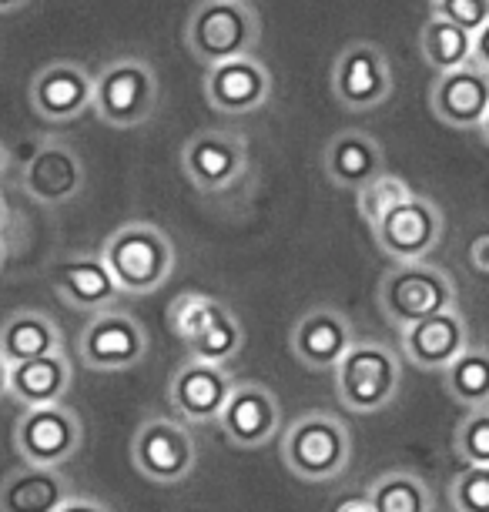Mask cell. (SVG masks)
Returning <instances> with one entry per match:
<instances>
[{"mask_svg":"<svg viewBox=\"0 0 489 512\" xmlns=\"http://www.w3.org/2000/svg\"><path fill=\"white\" fill-rule=\"evenodd\" d=\"M104 265L111 268L121 295H151L175 275L178 255L171 238L151 221H124L104 238Z\"/></svg>","mask_w":489,"mask_h":512,"instance_id":"obj_1","label":"cell"},{"mask_svg":"<svg viewBox=\"0 0 489 512\" xmlns=\"http://www.w3.org/2000/svg\"><path fill=\"white\" fill-rule=\"evenodd\" d=\"M278 452L292 476L305 482H332L352 462L349 425L332 412L312 409L299 415L289 429L278 436Z\"/></svg>","mask_w":489,"mask_h":512,"instance_id":"obj_2","label":"cell"},{"mask_svg":"<svg viewBox=\"0 0 489 512\" xmlns=\"http://www.w3.org/2000/svg\"><path fill=\"white\" fill-rule=\"evenodd\" d=\"M332 385L349 412L379 415L396 402L402 389V359L389 345L356 338L352 349L335 362Z\"/></svg>","mask_w":489,"mask_h":512,"instance_id":"obj_3","label":"cell"},{"mask_svg":"<svg viewBox=\"0 0 489 512\" xmlns=\"http://www.w3.org/2000/svg\"><path fill=\"white\" fill-rule=\"evenodd\" d=\"M258 41L262 21L248 0H201L185 21L188 54L205 67L255 54Z\"/></svg>","mask_w":489,"mask_h":512,"instance_id":"obj_4","label":"cell"},{"mask_svg":"<svg viewBox=\"0 0 489 512\" xmlns=\"http://www.w3.org/2000/svg\"><path fill=\"white\" fill-rule=\"evenodd\" d=\"M456 282L446 268L433 262H396L386 275L379 278L376 305L382 318L402 332L406 325L429 318L443 308L456 305Z\"/></svg>","mask_w":489,"mask_h":512,"instance_id":"obj_5","label":"cell"},{"mask_svg":"<svg viewBox=\"0 0 489 512\" xmlns=\"http://www.w3.org/2000/svg\"><path fill=\"white\" fill-rule=\"evenodd\" d=\"M168 325L188 345L191 359L228 365L245 349L242 322L225 302L201 292H181L168 308Z\"/></svg>","mask_w":489,"mask_h":512,"instance_id":"obj_6","label":"cell"},{"mask_svg":"<svg viewBox=\"0 0 489 512\" xmlns=\"http://www.w3.org/2000/svg\"><path fill=\"white\" fill-rule=\"evenodd\" d=\"M158 108V74L145 57H114L94 77L91 111L108 128H141Z\"/></svg>","mask_w":489,"mask_h":512,"instance_id":"obj_7","label":"cell"},{"mask_svg":"<svg viewBox=\"0 0 489 512\" xmlns=\"http://www.w3.org/2000/svg\"><path fill=\"white\" fill-rule=\"evenodd\" d=\"M131 462L158 486H178L198 466V439L178 415H151L131 439Z\"/></svg>","mask_w":489,"mask_h":512,"instance_id":"obj_8","label":"cell"},{"mask_svg":"<svg viewBox=\"0 0 489 512\" xmlns=\"http://www.w3.org/2000/svg\"><path fill=\"white\" fill-rule=\"evenodd\" d=\"M329 88L339 108L352 114L376 111L392 98V64L389 54L372 41H356L342 47L332 61Z\"/></svg>","mask_w":489,"mask_h":512,"instance_id":"obj_9","label":"cell"},{"mask_svg":"<svg viewBox=\"0 0 489 512\" xmlns=\"http://www.w3.org/2000/svg\"><path fill=\"white\" fill-rule=\"evenodd\" d=\"M443 235L446 218L436 201L426 195H409L372 225L379 251L392 262H423L443 245Z\"/></svg>","mask_w":489,"mask_h":512,"instance_id":"obj_10","label":"cell"},{"mask_svg":"<svg viewBox=\"0 0 489 512\" xmlns=\"http://www.w3.org/2000/svg\"><path fill=\"white\" fill-rule=\"evenodd\" d=\"M151 338L145 325L121 308H104L88 318L78 335V359L94 372H124L145 362Z\"/></svg>","mask_w":489,"mask_h":512,"instance_id":"obj_11","label":"cell"},{"mask_svg":"<svg viewBox=\"0 0 489 512\" xmlns=\"http://www.w3.org/2000/svg\"><path fill=\"white\" fill-rule=\"evenodd\" d=\"M84 442V425L78 412L67 409L64 402L34 405L14 425V446L24 462L31 466H54L61 469L67 459L78 456Z\"/></svg>","mask_w":489,"mask_h":512,"instance_id":"obj_12","label":"cell"},{"mask_svg":"<svg viewBox=\"0 0 489 512\" xmlns=\"http://www.w3.org/2000/svg\"><path fill=\"white\" fill-rule=\"evenodd\" d=\"M181 171L191 181V188L215 195L228 191L245 178L248 148L245 138L235 131H198L181 148Z\"/></svg>","mask_w":489,"mask_h":512,"instance_id":"obj_13","label":"cell"},{"mask_svg":"<svg viewBox=\"0 0 489 512\" xmlns=\"http://www.w3.org/2000/svg\"><path fill=\"white\" fill-rule=\"evenodd\" d=\"M232 389H235V375L225 365L188 359L171 375L168 405L188 425H215Z\"/></svg>","mask_w":489,"mask_h":512,"instance_id":"obj_14","label":"cell"},{"mask_svg":"<svg viewBox=\"0 0 489 512\" xmlns=\"http://www.w3.org/2000/svg\"><path fill=\"white\" fill-rule=\"evenodd\" d=\"M205 101L212 104V111L225 114V118H245L265 108L272 98V71L258 61L255 54L232 57V61L205 67Z\"/></svg>","mask_w":489,"mask_h":512,"instance_id":"obj_15","label":"cell"},{"mask_svg":"<svg viewBox=\"0 0 489 512\" xmlns=\"http://www.w3.org/2000/svg\"><path fill=\"white\" fill-rule=\"evenodd\" d=\"M222 436L238 449H262L282 436V405L275 392L262 382H238L228 395L222 415H218Z\"/></svg>","mask_w":489,"mask_h":512,"instance_id":"obj_16","label":"cell"},{"mask_svg":"<svg viewBox=\"0 0 489 512\" xmlns=\"http://www.w3.org/2000/svg\"><path fill=\"white\" fill-rule=\"evenodd\" d=\"M84 161L64 138H44L37 141L34 154L27 158L21 171V188L37 205H67L84 191Z\"/></svg>","mask_w":489,"mask_h":512,"instance_id":"obj_17","label":"cell"},{"mask_svg":"<svg viewBox=\"0 0 489 512\" xmlns=\"http://www.w3.org/2000/svg\"><path fill=\"white\" fill-rule=\"evenodd\" d=\"M356 325L352 318L332 305H312L309 312L295 318L289 332V349L305 369L312 372H332L335 362L356 342Z\"/></svg>","mask_w":489,"mask_h":512,"instance_id":"obj_18","label":"cell"},{"mask_svg":"<svg viewBox=\"0 0 489 512\" xmlns=\"http://www.w3.org/2000/svg\"><path fill=\"white\" fill-rule=\"evenodd\" d=\"M94 77L78 61H51L31 81V108L47 124H71L91 111Z\"/></svg>","mask_w":489,"mask_h":512,"instance_id":"obj_19","label":"cell"},{"mask_svg":"<svg viewBox=\"0 0 489 512\" xmlns=\"http://www.w3.org/2000/svg\"><path fill=\"white\" fill-rule=\"evenodd\" d=\"M402 359L423 372H443L459 352L469 349V322L459 305L419 318L399 332Z\"/></svg>","mask_w":489,"mask_h":512,"instance_id":"obj_20","label":"cell"},{"mask_svg":"<svg viewBox=\"0 0 489 512\" xmlns=\"http://www.w3.org/2000/svg\"><path fill=\"white\" fill-rule=\"evenodd\" d=\"M429 111L446 128L479 131L489 111V74L479 71L473 61L436 74L433 88H429Z\"/></svg>","mask_w":489,"mask_h":512,"instance_id":"obj_21","label":"cell"},{"mask_svg":"<svg viewBox=\"0 0 489 512\" xmlns=\"http://www.w3.org/2000/svg\"><path fill=\"white\" fill-rule=\"evenodd\" d=\"M51 288L64 305L78 312H104L118 302L121 288L114 282L111 268L98 255H67L51 265Z\"/></svg>","mask_w":489,"mask_h":512,"instance_id":"obj_22","label":"cell"},{"mask_svg":"<svg viewBox=\"0 0 489 512\" xmlns=\"http://www.w3.org/2000/svg\"><path fill=\"white\" fill-rule=\"evenodd\" d=\"M322 171L335 188L359 191L366 181L386 171V151L366 131H339L322 151Z\"/></svg>","mask_w":489,"mask_h":512,"instance_id":"obj_23","label":"cell"},{"mask_svg":"<svg viewBox=\"0 0 489 512\" xmlns=\"http://www.w3.org/2000/svg\"><path fill=\"white\" fill-rule=\"evenodd\" d=\"M71 496V482L54 466L24 462L0 482V512H57Z\"/></svg>","mask_w":489,"mask_h":512,"instance_id":"obj_24","label":"cell"},{"mask_svg":"<svg viewBox=\"0 0 489 512\" xmlns=\"http://www.w3.org/2000/svg\"><path fill=\"white\" fill-rule=\"evenodd\" d=\"M71 362H67L64 349L41 355V359H27L11 365V375H7V395L17 399L24 409H34V405H54L64 402L67 389H71Z\"/></svg>","mask_w":489,"mask_h":512,"instance_id":"obj_25","label":"cell"},{"mask_svg":"<svg viewBox=\"0 0 489 512\" xmlns=\"http://www.w3.org/2000/svg\"><path fill=\"white\" fill-rule=\"evenodd\" d=\"M61 345V328L44 312H17L0 325V359L7 365L61 352Z\"/></svg>","mask_w":489,"mask_h":512,"instance_id":"obj_26","label":"cell"},{"mask_svg":"<svg viewBox=\"0 0 489 512\" xmlns=\"http://www.w3.org/2000/svg\"><path fill=\"white\" fill-rule=\"evenodd\" d=\"M366 496L376 512H436L433 489L409 469L382 472L379 479H372Z\"/></svg>","mask_w":489,"mask_h":512,"instance_id":"obj_27","label":"cell"},{"mask_svg":"<svg viewBox=\"0 0 489 512\" xmlns=\"http://www.w3.org/2000/svg\"><path fill=\"white\" fill-rule=\"evenodd\" d=\"M419 54H423V61L436 74L453 71V67L473 61V34L453 21H446V17L433 14L423 24V31H419Z\"/></svg>","mask_w":489,"mask_h":512,"instance_id":"obj_28","label":"cell"},{"mask_svg":"<svg viewBox=\"0 0 489 512\" xmlns=\"http://www.w3.org/2000/svg\"><path fill=\"white\" fill-rule=\"evenodd\" d=\"M439 375H443V389L449 392V399L463 409L489 405V349L469 345Z\"/></svg>","mask_w":489,"mask_h":512,"instance_id":"obj_29","label":"cell"},{"mask_svg":"<svg viewBox=\"0 0 489 512\" xmlns=\"http://www.w3.org/2000/svg\"><path fill=\"white\" fill-rule=\"evenodd\" d=\"M412 195L409 185L396 175H389V171H382V175H376L372 181H366L359 191H356V205H359V215L362 221L372 228L376 221L386 215V211H392L399 205V201H406Z\"/></svg>","mask_w":489,"mask_h":512,"instance_id":"obj_30","label":"cell"},{"mask_svg":"<svg viewBox=\"0 0 489 512\" xmlns=\"http://www.w3.org/2000/svg\"><path fill=\"white\" fill-rule=\"evenodd\" d=\"M453 439H456V456L466 466H489V405L466 409Z\"/></svg>","mask_w":489,"mask_h":512,"instance_id":"obj_31","label":"cell"},{"mask_svg":"<svg viewBox=\"0 0 489 512\" xmlns=\"http://www.w3.org/2000/svg\"><path fill=\"white\" fill-rule=\"evenodd\" d=\"M453 512H489V466H466L449 482Z\"/></svg>","mask_w":489,"mask_h":512,"instance_id":"obj_32","label":"cell"},{"mask_svg":"<svg viewBox=\"0 0 489 512\" xmlns=\"http://www.w3.org/2000/svg\"><path fill=\"white\" fill-rule=\"evenodd\" d=\"M429 4L436 17H446L469 34H476L489 21V0H429Z\"/></svg>","mask_w":489,"mask_h":512,"instance_id":"obj_33","label":"cell"},{"mask_svg":"<svg viewBox=\"0 0 489 512\" xmlns=\"http://www.w3.org/2000/svg\"><path fill=\"white\" fill-rule=\"evenodd\" d=\"M473 64L489 74V21L473 34Z\"/></svg>","mask_w":489,"mask_h":512,"instance_id":"obj_34","label":"cell"},{"mask_svg":"<svg viewBox=\"0 0 489 512\" xmlns=\"http://www.w3.org/2000/svg\"><path fill=\"white\" fill-rule=\"evenodd\" d=\"M469 265H473L479 275H489V235H479L473 245H469Z\"/></svg>","mask_w":489,"mask_h":512,"instance_id":"obj_35","label":"cell"},{"mask_svg":"<svg viewBox=\"0 0 489 512\" xmlns=\"http://www.w3.org/2000/svg\"><path fill=\"white\" fill-rule=\"evenodd\" d=\"M57 512H111V509L104 506L101 499H91V496H74V492H71V496L64 499V506L57 509Z\"/></svg>","mask_w":489,"mask_h":512,"instance_id":"obj_36","label":"cell"},{"mask_svg":"<svg viewBox=\"0 0 489 512\" xmlns=\"http://www.w3.org/2000/svg\"><path fill=\"white\" fill-rule=\"evenodd\" d=\"M332 512H376V509H372L366 492H356V496H345V499L335 502Z\"/></svg>","mask_w":489,"mask_h":512,"instance_id":"obj_37","label":"cell"},{"mask_svg":"<svg viewBox=\"0 0 489 512\" xmlns=\"http://www.w3.org/2000/svg\"><path fill=\"white\" fill-rule=\"evenodd\" d=\"M31 0H0V14H14V11H24Z\"/></svg>","mask_w":489,"mask_h":512,"instance_id":"obj_38","label":"cell"},{"mask_svg":"<svg viewBox=\"0 0 489 512\" xmlns=\"http://www.w3.org/2000/svg\"><path fill=\"white\" fill-rule=\"evenodd\" d=\"M7 168H11V151H7V144L0 141V181H4Z\"/></svg>","mask_w":489,"mask_h":512,"instance_id":"obj_39","label":"cell"},{"mask_svg":"<svg viewBox=\"0 0 489 512\" xmlns=\"http://www.w3.org/2000/svg\"><path fill=\"white\" fill-rule=\"evenodd\" d=\"M7 375H11V365H7L4 359H0V399L7 395Z\"/></svg>","mask_w":489,"mask_h":512,"instance_id":"obj_40","label":"cell"},{"mask_svg":"<svg viewBox=\"0 0 489 512\" xmlns=\"http://www.w3.org/2000/svg\"><path fill=\"white\" fill-rule=\"evenodd\" d=\"M7 218H11V211H7V201H4V195H0V235H4Z\"/></svg>","mask_w":489,"mask_h":512,"instance_id":"obj_41","label":"cell"},{"mask_svg":"<svg viewBox=\"0 0 489 512\" xmlns=\"http://www.w3.org/2000/svg\"><path fill=\"white\" fill-rule=\"evenodd\" d=\"M4 262H7V241L0 235V272H4Z\"/></svg>","mask_w":489,"mask_h":512,"instance_id":"obj_42","label":"cell"},{"mask_svg":"<svg viewBox=\"0 0 489 512\" xmlns=\"http://www.w3.org/2000/svg\"><path fill=\"white\" fill-rule=\"evenodd\" d=\"M479 134H483V138H486V144H489V111H486L483 124H479Z\"/></svg>","mask_w":489,"mask_h":512,"instance_id":"obj_43","label":"cell"}]
</instances>
